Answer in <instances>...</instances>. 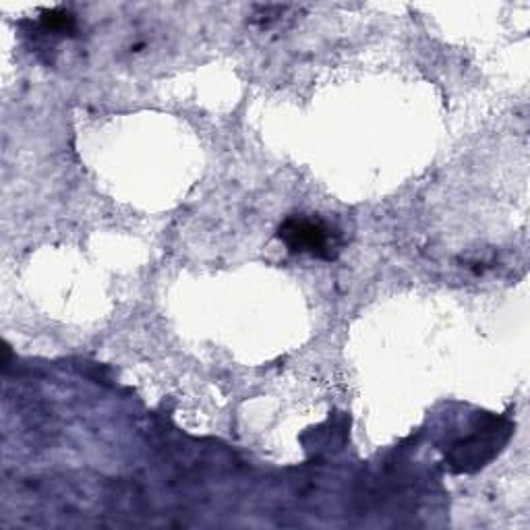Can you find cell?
<instances>
[{
    "mask_svg": "<svg viewBox=\"0 0 530 530\" xmlns=\"http://www.w3.org/2000/svg\"><path fill=\"white\" fill-rule=\"evenodd\" d=\"M42 25L46 32H52V34H67V36H73L75 29H77V23H75V17L69 13V11H63V9H52V11H46L42 15Z\"/></svg>",
    "mask_w": 530,
    "mask_h": 530,
    "instance_id": "2",
    "label": "cell"
},
{
    "mask_svg": "<svg viewBox=\"0 0 530 530\" xmlns=\"http://www.w3.org/2000/svg\"><path fill=\"white\" fill-rule=\"evenodd\" d=\"M280 241L292 251L317 259H334L338 251V234L321 220L294 216L284 220L278 230Z\"/></svg>",
    "mask_w": 530,
    "mask_h": 530,
    "instance_id": "1",
    "label": "cell"
}]
</instances>
